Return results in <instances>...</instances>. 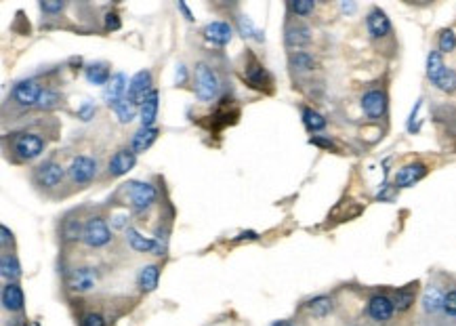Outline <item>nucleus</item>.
<instances>
[{"label": "nucleus", "mask_w": 456, "mask_h": 326, "mask_svg": "<svg viewBox=\"0 0 456 326\" xmlns=\"http://www.w3.org/2000/svg\"><path fill=\"white\" fill-rule=\"evenodd\" d=\"M309 143L320 147V150H326V152H337V143H334L330 137H324V135H314L309 139Z\"/></svg>", "instance_id": "nucleus-42"}, {"label": "nucleus", "mask_w": 456, "mask_h": 326, "mask_svg": "<svg viewBox=\"0 0 456 326\" xmlns=\"http://www.w3.org/2000/svg\"><path fill=\"white\" fill-rule=\"evenodd\" d=\"M246 80L251 82V86H255V88H263V84H265V80H267V72H265V68H263L261 64L253 62V64L246 68Z\"/></svg>", "instance_id": "nucleus-37"}, {"label": "nucleus", "mask_w": 456, "mask_h": 326, "mask_svg": "<svg viewBox=\"0 0 456 326\" xmlns=\"http://www.w3.org/2000/svg\"><path fill=\"white\" fill-rule=\"evenodd\" d=\"M366 316L375 324H387L395 316V303L391 294L385 292H375L366 301Z\"/></svg>", "instance_id": "nucleus-8"}, {"label": "nucleus", "mask_w": 456, "mask_h": 326, "mask_svg": "<svg viewBox=\"0 0 456 326\" xmlns=\"http://www.w3.org/2000/svg\"><path fill=\"white\" fill-rule=\"evenodd\" d=\"M137 162V154L131 150V147H120L118 152H114V156L107 162V175L110 177H123L127 175Z\"/></svg>", "instance_id": "nucleus-16"}, {"label": "nucleus", "mask_w": 456, "mask_h": 326, "mask_svg": "<svg viewBox=\"0 0 456 326\" xmlns=\"http://www.w3.org/2000/svg\"><path fill=\"white\" fill-rule=\"evenodd\" d=\"M366 32L372 42H383L393 36V25L381 7H372L366 15Z\"/></svg>", "instance_id": "nucleus-9"}, {"label": "nucleus", "mask_w": 456, "mask_h": 326, "mask_svg": "<svg viewBox=\"0 0 456 326\" xmlns=\"http://www.w3.org/2000/svg\"><path fill=\"white\" fill-rule=\"evenodd\" d=\"M82 231H84V223L80 221V217L76 213H68L62 223H59V238L64 242H78L82 240Z\"/></svg>", "instance_id": "nucleus-19"}, {"label": "nucleus", "mask_w": 456, "mask_h": 326, "mask_svg": "<svg viewBox=\"0 0 456 326\" xmlns=\"http://www.w3.org/2000/svg\"><path fill=\"white\" fill-rule=\"evenodd\" d=\"M0 234H3V238H0V240H3V249H9V244L13 247L15 238H13V231L7 225H0Z\"/></svg>", "instance_id": "nucleus-51"}, {"label": "nucleus", "mask_w": 456, "mask_h": 326, "mask_svg": "<svg viewBox=\"0 0 456 326\" xmlns=\"http://www.w3.org/2000/svg\"><path fill=\"white\" fill-rule=\"evenodd\" d=\"M97 171H99V164L93 156H86V154H80V156H74L70 166H68V177L70 181L78 188H84L88 186L90 181L97 177Z\"/></svg>", "instance_id": "nucleus-7"}, {"label": "nucleus", "mask_w": 456, "mask_h": 326, "mask_svg": "<svg viewBox=\"0 0 456 326\" xmlns=\"http://www.w3.org/2000/svg\"><path fill=\"white\" fill-rule=\"evenodd\" d=\"M42 84L34 78H25V80H19L11 86V93H9V101L21 110H27V108H36L38 99H40V93H42Z\"/></svg>", "instance_id": "nucleus-3"}, {"label": "nucleus", "mask_w": 456, "mask_h": 326, "mask_svg": "<svg viewBox=\"0 0 456 326\" xmlns=\"http://www.w3.org/2000/svg\"><path fill=\"white\" fill-rule=\"evenodd\" d=\"M444 297L446 290L440 284H429L425 286L422 297H420V308L425 316H440L444 310Z\"/></svg>", "instance_id": "nucleus-15"}, {"label": "nucleus", "mask_w": 456, "mask_h": 326, "mask_svg": "<svg viewBox=\"0 0 456 326\" xmlns=\"http://www.w3.org/2000/svg\"><path fill=\"white\" fill-rule=\"evenodd\" d=\"M47 150V139L36 131H15L5 137V152L11 162L27 164L38 160Z\"/></svg>", "instance_id": "nucleus-1"}, {"label": "nucleus", "mask_w": 456, "mask_h": 326, "mask_svg": "<svg viewBox=\"0 0 456 326\" xmlns=\"http://www.w3.org/2000/svg\"><path fill=\"white\" fill-rule=\"evenodd\" d=\"M129 78H127V74L125 72H116L114 76H112V80L107 82V86L103 88V99H105V103L107 105H112L114 101H118V99H125L127 97V91H129Z\"/></svg>", "instance_id": "nucleus-18"}, {"label": "nucleus", "mask_w": 456, "mask_h": 326, "mask_svg": "<svg viewBox=\"0 0 456 326\" xmlns=\"http://www.w3.org/2000/svg\"><path fill=\"white\" fill-rule=\"evenodd\" d=\"M236 27H238V34L242 38H255L257 42H263L265 40V34L261 32V29L255 27L253 19L249 15H236Z\"/></svg>", "instance_id": "nucleus-31"}, {"label": "nucleus", "mask_w": 456, "mask_h": 326, "mask_svg": "<svg viewBox=\"0 0 456 326\" xmlns=\"http://www.w3.org/2000/svg\"><path fill=\"white\" fill-rule=\"evenodd\" d=\"M438 51H440L442 55L456 51V34H454V29H450V27H444V29H442L440 36H438Z\"/></svg>", "instance_id": "nucleus-38"}, {"label": "nucleus", "mask_w": 456, "mask_h": 326, "mask_svg": "<svg viewBox=\"0 0 456 326\" xmlns=\"http://www.w3.org/2000/svg\"><path fill=\"white\" fill-rule=\"evenodd\" d=\"M286 7L292 17H309L316 11V3L312 0H290Z\"/></svg>", "instance_id": "nucleus-36"}, {"label": "nucleus", "mask_w": 456, "mask_h": 326, "mask_svg": "<svg viewBox=\"0 0 456 326\" xmlns=\"http://www.w3.org/2000/svg\"><path fill=\"white\" fill-rule=\"evenodd\" d=\"M125 238H127V242H129V247L135 251V253H151L154 255V251H156V240L154 238H149V236H143L141 231H137L135 227H129L127 231H125Z\"/></svg>", "instance_id": "nucleus-27"}, {"label": "nucleus", "mask_w": 456, "mask_h": 326, "mask_svg": "<svg viewBox=\"0 0 456 326\" xmlns=\"http://www.w3.org/2000/svg\"><path fill=\"white\" fill-rule=\"evenodd\" d=\"M446 64H444V55L440 53V51H429V55H427V80L433 84L444 72H446Z\"/></svg>", "instance_id": "nucleus-32"}, {"label": "nucleus", "mask_w": 456, "mask_h": 326, "mask_svg": "<svg viewBox=\"0 0 456 326\" xmlns=\"http://www.w3.org/2000/svg\"><path fill=\"white\" fill-rule=\"evenodd\" d=\"M114 112H116V116H118V121L123 123V125H129V123H133L135 118H137V112H139V108H135L127 97L125 99H118V101H114L112 105H110Z\"/></svg>", "instance_id": "nucleus-33"}, {"label": "nucleus", "mask_w": 456, "mask_h": 326, "mask_svg": "<svg viewBox=\"0 0 456 326\" xmlns=\"http://www.w3.org/2000/svg\"><path fill=\"white\" fill-rule=\"evenodd\" d=\"M80 326H107V324H105V318L99 312H86L80 318Z\"/></svg>", "instance_id": "nucleus-43"}, {"label": "nucleus", "mask_w": 456, "mask_h": 326, "mask_svg": "<svg viewBox=\"0 0 456 326\" xmlns=\"http://www.w3.org/2000/svg\"><path fill=\"white\" fill-rule=\"evenodd\" d=\"M305 310H307V314L312 318L324 320V318H328L334 312V299L330 297V294H316V297H312L305 303Z\"/></svg>", "instance_id": "nucleus-24"}, {"label": "nucleus", "mask_w": 456, "mask_h": 326, "mask_svg": "<svg viewBox=\"0 0 456 326\" xmlns=\"http://www.w3.org/2000/svg\"><path fill=\"white\" fill-rule=\"evenodd\" d=\"M158 282H160V268H158V265L156 263L143 265V268L139 270V274H137L139 290L141 292H151V290H156Z\"/></svg>", "instance_id": "nucleus-25"}, {"label": "nucleus", "mask_w": 456, "mask_h": 326, "mask_svg": "<svg viewBox=\"0 0 456 326\" xmlns=\"http://www.w3.org/2000/svg\"><path fill=\"white\" fill-rule=\"evenodd\" d=\"M271 326H294V324H292L290 320H276Z\"/></svg>", "instance_id": "nucleus-54"}, {"label": "nucleus", "mask_w": 456, "mask_h": 326, "mask_svg": "<svg viewBox=\"0 0 456 326\" xmlns=\"http://www.w3.org/2000/svg\"><path fill=\"white\" fill-rule=\"evenodd\" d=\"M95 112H97V108L93 101H82V105L78 108V118L82 123H88L90 118H95Z\"/></svg>", "instance_id": "nucleus-45"}, {"label": "nucleus", "mask_w": 456, "mask_h": 326, "mask_svg": "<svg viewBox=\"0 0 456 326\" xmlns=\"http://www.w3.org/2000/svg\"><path fill=\"white\" fill-rule=\"evenodd\" d=\"M188 78H190L188 68H186L183 64H179V66H177V72H175V82H177V86H183V84L188 82Z\"/></svg>", "instance_id": "nucleus-50"}, {"label": "nucleus", "mask_w": 456, "mask_h": 326, "mask_svg": "<svg viewBox=\"0 0 456 326\" xmlns=\"http://www.w3.org/2000/svg\"><path fill=\"white\" fill-rule=\"evenodd\" d=\"M395 192H398V190H395L393 186H389V184L385 181V184L381 186L379 194H377V200H379V202H391V200L395 198Z\"/></svg>", "instance_id": "nucleus-47"}, {"label": "nucleus", "mask_w": 456, "mask_h": 326, "mask_svg": "<svg viewBox=\"0 0 456 326\" xmlns=\"http://www.w3.org/2000/svg\"><path fill=\"white\" fill-rule=\"evenodd\" d=\"M154 78H151V72L149 70H139L131 82H129V91H127V99L135 105V108H141L143 101L147 99V95L154 91Z\"/></svg>", "instance_id": "nucleus-13"}, {"label": "nucleus", "mask_w": 456, "mask_h": 326, "mask_svg": "<svg viewBox=\"0 0 456 326\" xmlns=\"http://www.w3.org/2000/svg\"><path fill=\"white\" fill-rule=\"evenodd\" d=\"M158 108H160V93L158 88H154L147 99L143 101V105L139 108V121H141V127H154L156 118H158Z\"/></svg>", "instance_id": "nucleus-23"}, {"label": "nucleus", "mask_w": 456, "mask_h": 326, "mask_svg": "<svg viewBox=\"0 0 456 326\" xmlns=\"http://www.w3.org/2000/svg\"><path fill=\"white\" fill-rule=\"evenodd\" d=\"M0 276L7 284L21 278V263L13 253H3V257H0Z\"/></svg>", "instance_id": "nucleus-29"}, {"label": "nucleus", "mask_w": 456, "mask_h": 326, "mask_svg": "<svg viewBox=\"0 0 456 326\" xmlns=\"http://www.w3.org/2000/svg\"><path fill=\"white\" fill-rule=\"evenodd\" d=\"M194 91H196V97L204 103H210L215 101L221 93V80H219V74L215 72V68L208 66L206 62H200L196 64V70H194Z\"/></svg>", "instance_id": "nucleus-2"}, {"label": "nucleus", "mask_w": 456, "mask_h": 326, "mask_svg": "<svg viewBox=\"0 0 456 326\" xmlns=\"http://www.w3.org/2000/svg\"><path fill=\"white\" fill-rule=\"evenodd\" d=\"M0 299H3V308L11 314L15 312H21L23 305H25V297H23V290L17 282H9L3 286V292H0Z\"/></svg>", "instance_id": "nucleus-20"}, {"label": "nucleus", "mask_w": 456, "mask_h": 326, "mask_svg": "<svg viewBox=\"0 0 456 326\" xmlns=\"http://www.w3.org/2000/svg\"><path fill=\"white\" fill-rule=\"evenodd\" d=\"M112 227L114 229H123V231H127L131 225H129V215H125V213H120V215H116L114 219H112Z\"/></svg>", "instance_id": "nucleus-49"}, {"label": "nucleus", "mask_w": 456, "mask_h": 326, "mask_svg": "<svg viewBox=\"0 0 456 326\" xmlns=\"http://www.w3.org/2000/svg\"><path fill=\"white\" fill-rule=\"evenodd\" d=\"M420 108H422V99H418L416 103H414V108H412V112H410V116H408V123H406V129H408V133H418V129H420V123H418V112H420Z\"/></svg>", "instance_id": "nucleus-40"}, {"label": "nucleus", "mask_w": 456, "mask_h": 326, "mask_svg": "<svg viewBox=\"0 0 456 326\" xmlns=\"http://www.w3.org/2000/svg\"><path fill=\"white\" fill-rule=\"evenodd\" d=\"M429 173V166L420 162V160H414V162H408L404 166H400L393 175V188L395 190H406V188H412L416 186L420 179H425Z\"/></svg>", "instance_id": "nucleus-11"}, {"label": "nucleus", "mask_w": 456, "mask_h": 326, "mask_svg": "<svg viewBox=\"0 0 456 326\" xmlns=\"http://www.w3.org/2000/svg\"><path fill=\"white\" fill-rule=\"evenodd\" d=\"M103 23H105V29H107V32H116V29L123 27V19H120V15H118V13H114V11L105 13Z\"/></svg>", "instance_id": "nucleus-46"}, {"label": "nucleus", "mask_w": 456, "mask_h": 326, "mask_svg": "<svg viewBox=\"0 0 456 326\" xmlns=\"http://www.w3.org/2000/svg\"><path fill=\"white\" fill-rule=\"evenodd\" d=\"M301 121H303V125H305V129H307L309 133H314V135L322 133V131L326 129V125H328L324 114L318 112V110H314V108H309V105H303V108H301Z\"/></svg>", "instance_id": "nucleus-28"}, {"label": "nucleus", "mask_w": 456, "mask_h": 326, "mask_svg": "<svg viewBox=\"0 0 456 326\" xmlns=\"http://www.w3.org/2000/svg\"><path fill=\"white\" fill-rule=\"evenodd\" d=\"M66 168L57 160H45L32 171V184L40 190H55L64 184Z\"/></svg>", "instance_id": "nucleus-4"}, {"label": "nucleus", "mask_w": 456, "mask_h": 326, "mask_svg": "<svg viewBox=\"0 0 456 326\" xmlns=\"http://www.w3.org/2000/svg\"><path fill=\"white\" fill-rule=\"evenodd\" d=\"M202 36L206 42L215 45V47H225L231 42L233 29L227 21H210L206 23V27L202 29Z\"/></svg>", "instance_id": "nucleus-17"}, {"label": "nucleus", "mask_w": 456, "mask_h": 326, "mask_svg": "<svg viewBox=\"0 0 456 326\" xmlns=\"http://www.w3.org/2000/svg\"><path fill=\"white\" fill-rule=\"evenodd\" d=\"M442 316H446L448 320H456V286H452V288L446 290Z\"/></svg>", "instance_id": "nucleus-39"}, {"label": "nucleus", "mask_w": 456, "mask_h": 326, "mask_svg": "<svg viewBox=\"0 0 456 326\" xmlns=\"http://www.w3.org/2000/svg\"><path fill=\"white\" fill-rule=\"evenodd\" d=\"M177 9H179L181 13H183V15H186V19H188V21H194V15H192L190 7H188L186 3H181V0H179V3H177Z\"/></svg>", "instance_id": "nucleus-53"}, {"label": "nucleus", "mask_w": 456, "mask_h": 326, "mask_svg": "<svg viewBox=\"0 0 456 326\" xmlns=\"http://www.w3.org/2000/svg\"><path fill=\"white\" fill-rule=\"evenodd\" d=\"M255 240H259V234H257L255 229L240 231L236 238H233V242H255Z\"/></svg>", "instance_id": "nucleus-48"}, {"label": "nucleus", "mask_w": 456, "mask_h": 326, "mask_svg": "<svg viewBox=\"0 0 456 326\" xmlns=\"http://www.w3.org/2000/svg\"><path fill=\"white\" fill-rule=\"evenodd\" d=\"M341 11L347 13V15H349V13H355V11H357V5L351 3V0H343V3H341Z\"/></svg>", "instance_id": "nucleus-52"}, {"label": "nucleus", "mask_w": 456, "mask_h": 326, "mask_svg": "<svg viewBox=\"0 0 456 326\" xmlns=\"http://www.w3.org/2000/svg\"><path fill=\"white\" fill-rule=\"evenodd\" d=\"M288 66L294 72L305 74V72H314L318 68V62H316V57L307 51H292L288 55Z\"/></svg>", "instance_id": "nucleus-30"}, {"label": "nucleus", "mask_w": 456, "mask_h": 326, "mask_svg": "<svg viewBox=\"0 0 456 326\" xmlns=\"http://www.w3.org/2000/svg\"><path fill=\"white\" fill-rule=\"evenodd\" d=\"M416 292H418V282H410L402 288H398L393 292V303H395V312L406 314L414 308L416 303Z\"/></svg>", "instance_id": "nucleus-21"}, {"label": "nucleus", "mask_w": 456, "mask_h": 326, "mask_svg": "<svg viewBox=\"0 0 456 326\" xmlns=\"http://www.w3.org/2000/svg\"><path fill=\"white\" fill-rule=\"evenodd\" d=\"M433 86L438 88V91L446 93V95H454L456 93V70L446 68V72L433 82Z\"/></svg>", "instance_id": "nucleus-35"}, {"label": "nucleus", "mask_w": 456, "mask_h": 326, "mask_svg": "<svg viewBox=\"0 0 456 326\" xmlns=\"http://www.w3.org/2000/svg\"><path fill=\"white\" fill-rule=\"evenodd\" d=\"M158 135H160V129H158V127H141V129L131 137V150H133L135 154L147 152L149 147L156 143Z\"/></svg>", "instance_id": "nucleus-22"}, {"label": "nucleus", "mask_w": 456, "mask_h": 326, "mask_svg": "<svg viewBox=\"0 0 456 326\" xmlns=\"http://www.w3.org/2000/svg\"><path fill=\"white\" fill-rule=\"evenodd\" d=\"M359 108L364 112V116L368 118V121H383L387 116V110H389V95L385 88L381 86H372L368 88L366 93L362 95L359 99Z\"/></svg>", "instance_id": "nucleus-6"}, {"label": "nucleus", "mask_w": 456, "mask_h": 326, "mask_svg": "<svg viewBox=\"0 0 456 326\" xmlns=\"http://www.w3.org/2000/svg\"><path fill=\"white\" fill-rule=\"evenodd\" d=\"M129 190V200L135 211H147L149 206H154L158 200V190L147 184V181H129L127 184Z\"/></svg>", "instance_id": "nucleus-10"}, {"label": "nucleus", "mask_w": 456, "mask_h": 326, "mask_svg": "<svg viewBox=\"0 0 456 326\" xmlns=\"http://www.w3.org/2000/svg\"><path fill=\"white\" fill-rule=\"evenodd\" d=\"M38 7L47 15H57V13H62L66 9V3H62V0H57V3H51V0H40Z\"/></svg>", "instance_id": "nucleus-44"}, {"label": "nucleus", "mask_w": 456, "mask_h": 326, "mask_svg": "<svg viewBox=\"0 0 456 326\" xmlns=\"http://www.w3.org/2000/svg\"><path fill=\"white\" fill-rule=\"evenodd\" d=\"M112 70H110V66L105 64V62H93V64H88L86 68H84V78L90 82V84H95V86H107V82L112 80Z\"/></svg>", "instance_id": "nucleus-26"}, {"label": "nucleus", "mask_w": 456, "mask_h": 326, "mask_svg": "<svg viewBox=\"0 0 456 326\" xmlns=\"http://www.w3.org/2000/svg\"><path fill=\"white\" fill-rule=\"evenodd\" d=\"M62 105V93L57 91V88H51V86H45L42 93H40V99L36 103V110L40 112H53Z\"/></svg>", "instance_id": "nucleus-34"}, {"label": "nucleus", "mask_w": 456, "mask_h": 326, "mask_svg": "<svg viewBox=\"0 0 456 326\" xmlns=\"http://www.w3.org/2000/svg\"><path fill=\"white\" fill-rule=\"evenodd\" d=\"M154 240H156V251H154V255H156V257H162V255H166V244H168V231H166V229H162V227H158V231H156V236H154Z\"/></svg>", "instance_id": "nucleus-41"}, {"label": "nucleus", "mask_w": 456, "mask_h": 326, "mask_svg": "<svg viewBox=\"0 0 456 326\" xmlns=\"http://www.w3.org/2000/svg\"><path fill=\"white\" fill-rule=\"evenodd\" d=\"M82 242L88 249H103L112 242V229L101 215H93L84 221Z\"/></svg>", "instance_id": "nucleus-5"}, {"label": "nucleus", "mask_w": 456, "mask_h": 326, "mask_svg": "<svg viewBox=\"0 0 456 326\" xmlns=\"http://www.w3.org/2000/svg\"><path fill=\"white\" fill-rule=\"evenodd\" d=\"M314 40V34H312V27L305 25V23H288L286 29H284V42L288 49H294V51H301L303 47L312 45Z\"/></svg>", "instance_id": "nucleus-14"}, {"label": "nucleus", "mask_w": 456, "mask_h": 326, "mask_svg": "<svg viewBox=\"0 0 456 326\" xmlns=\"http://www.w3.org/2000/svg\"><path fill=\"white\" fill-rule=\"evenodd\" d=\"M99 282V272L95 268H74L66 276V284L72 292H90Z\"/></svg>", "instance_id": "nucleus-12"}]
</instances>
